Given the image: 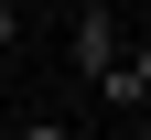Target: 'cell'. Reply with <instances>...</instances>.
I'll use <instances>...</instances> for the list:
<instances>
[{
    "mask_svg": "<svg viewBox=\"0 0 151 140\" xmlns=\"http://www.w3.org/2000/svg\"><path fill=\"white\" fill-rule=\"evenodd\" d=\"M65 54H76V75L97 86V75L129 54V32H119V0H76V22H65Z\"/></svg>",
    "mask_w": 151,
    "mask_h": 140,
    "instance_id": "6da1fadb",
    "label": "cell"
},
{
    "mask_svg": "<svg viewBox=\"0 0 151 140\" xmlns=\"http://www.w3.org/2000/svg\"><path fill=\"white\" fill-rule=\"evenodd\" d=\"M97 97H108V108H151V32H140V43L97 75Z\"/></svg>",
    "mask_w": 151,
    "mask_h": 140,
    "instance_id": "7a4b0ae2",
    "label": "cell"
},
{
    "mask_svg": "<svg viewBox=\"0 0 151 140\" xmlns=\"http://www.w3.org/2000/svg\"><path fill=\"white\" fill-rule=\"evenodd\" d=\"M11 43H22V0H0V54H11Z\"/></svg>",
    "mask_w": 151,
    "mask_h": 140,
    "instance_id": "277c9868",
    "label": "cell"
},
{
    "mask_svg": "<svg viewBox=\"0 0 151 140\" xmlns=\"http://www.w3.org/2000/svg\"><path fill=\"white\" fill-rule=\"evenodd\" d=\"M0 140H11V118H0Z\"/></svg>",
    "mask_w": 151,
    "mask_h": 140,
    "instance_id": "5b68a950",
    "label": "cell"
},
{
    "mask_svg": "<svg viewBox=\"0 0 151 140\" xmlns=\"http://www.w3.org/2000/svg\"><path fill=\"white\" fill-rule=\"evenodd\" d=\"M11 140H76L65 118H11Z\"/></svg>",
    "mask_w": 151,
    "mask_h": 140,
    "instance_id": "3957f363",
    "label": "cell"
},
{
    "mask_svg": "<svg viewBox=\"0 0 151 140\" xmlns=\"http://www.w3.org/2000/svg\"><path fill=\"white\" fill-rule=\"evenodd\" d=\"M140 118H151V108H140Z\"/></svg>",
    "mask_w": 151,
    "mask_h": 140,
    "instance_id": "8992f818",
    "label": "cell"
}]
</instances>
